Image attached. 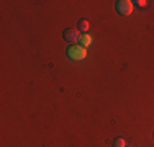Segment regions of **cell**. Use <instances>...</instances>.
<instances>
[{
    "label": "cell",
    "instance_id": "obj_1",
    "mask_svg": "<svg viewBox=\"0 0 154 147\" xmlns=\"http://www.w3.org/2000/svg\"><path fill=\"white\" fill-rule=\"evenodd\" d=\"M116 12L123 16H128V15L133 13V2L130 0H118L116 2Z\"/></svg>",
    "mask_w": 154,
    "mask_h": 147
},
{
    "label": "cell",
    "instance_id": "obj_2",
    "mask_svg": "<svg viewBox=\"0 0 154 147\" xmlns=\"http://www.w3.org/2000/svg\"><path fill=\"white\" fill-rule=\"evenodd\" d=\"M67 52H69V57H71V59H77V61H80V59H84L87 56V54H85V47L77 46V44H74V46L69 47Z\"/></svg>",
    "mask_w": 154,
    "mask_h": 147
},
{
    "label": "cell",
    "instance_id": "obj_3",
    "mask_svg": "<svg viewBox=\"0 0 154 147\" xmlns=\"http://www.w3.org/2000/svg\"><path fill=\"white\" fill-rule=\"evenodd\" d=\"M62 36H64V39H66V41H69V43H77V41H79V38H80V31H79V29H74V28H67Z\"/></svg>",
    "mask_w": 154,
    "mask_h": 147
},
{
    "label": "cell",
    "instance_id": "obj_4",
    "mask_svg": "<svg viewBox=\"0 0 154 147\" xmlns=\"http://www.w3.org/2000/svg\"><path fill=\"white\" fill-rule=\"evenodd\" d=\"M79 43H80V46L82 47H87V46H90L92 44V36L90 34H80V38H79Z\"/></svg>",
    "mask_w": 154,
    "mask_h": 147
},
{
    "label": "cell",
    "instance_id": "obj_5",
    "mask_svg": "<svg viewBox=\"0 0 154 147\" xmlns=\"http://www.w3.org/2000/svg\"><path fill=\"white\" fill-rule=\"evenodd\" d=\"M77 29H79V31L82 33V34H85V33L90 29V23H89L87 20H80V21H79V26H77Z\"/></svg>",
    "mask_w": 154,
    "mask_h": 147
},
{
    "label": "cell",
    "instance_id": "obj_6",
    "mask_svg": "<svg viewBox=\"0 0 154 147\" xmlns=\"http://www.w3.org/2000/svg\"><path fill=\"white\" fill-rule=\"evenodd\" d=\"M113 147H126V142H125L123 137H116L115 142H113Z\"/></svg>",
    "mask_w": 154,
    "mask_h": 147
},
{
    "label": "cell",
    "instance_id": "obj_7",
    "mask_svg": "<svg viewBox=\"0 0 154 147\" xmlns=\"http://www.w3.org/2000/svg\"><path fill=\"white\" fill-rule=\"evenodd\" d=\"M133 3H136V5H139V7H146V5H148L146 0H136V2H133Z\"/></svg>",
    "mask_w": 154,
    "mask_h": 147
}]
</instances>
